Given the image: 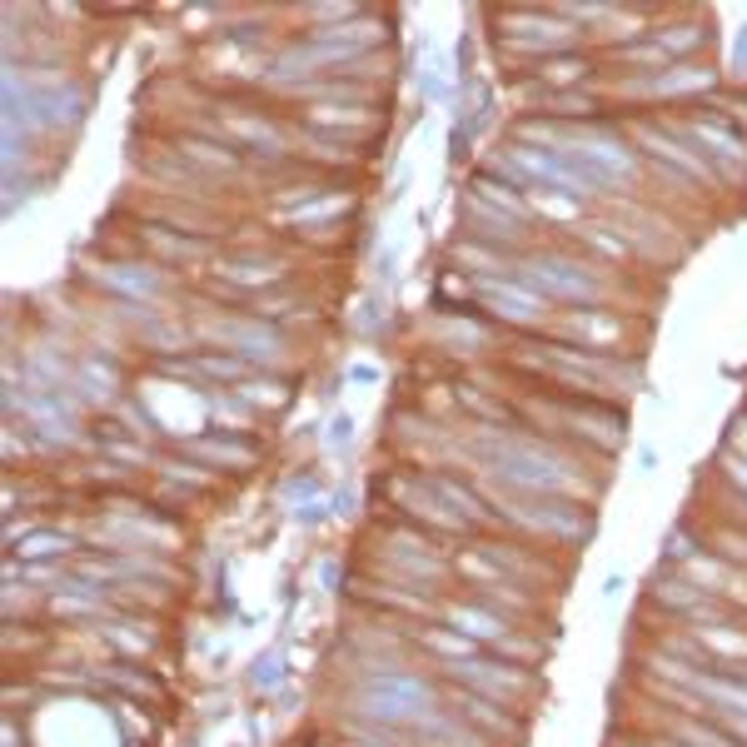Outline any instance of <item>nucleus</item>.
Here are the masks:
<instances>
[{
  "label": "nucleus",
  "instance_id": "obj_1",
  "mask_svg": "<svg viewBox=\"0 0 747 747\" xmlns=\"http://www.w3.org/2000/svg\"><path fill=\"white\" fill-rule=\"evenodd\" d=\"M419 703H424V688H419L414 678H384L379 688L364 693V713L389 718V723H414V718H419Z\"/></svg>",
  "mask_w": 747,
  "mask_h": 747
},
{
  "label": "nucleus",
  "instance_id": "obj_3",
  "mask_svg": "<svg viewBox=\"0 0 747 747\" xmlns=\"http://www.w3.org/2000/svg\"><path fill=\"white\" fill-rule=\"evenodd\" d=\"M454 623H459V633H479V638H494L498 633V623H489L484 613H469V608H459Z\"/></svg>",
  "mask_w": 747,
  "mask_h": 747
},
{
  "label": "nucleus",
  "instance_id": "obj_2",
  "mask_svg": "<svg viewBox=\"0 0 747 747\" xmlns=\"http://www.w3.org/2000/svg\"><path fill=\"white\" fill-rule=\"evenodd\" d=\"M60 548H70L65 533H35V538L20 543V558H50V553H60Z\"/></svg>",
  "mask_w": 747,
  "mask_h": 747
}]
</instances>
